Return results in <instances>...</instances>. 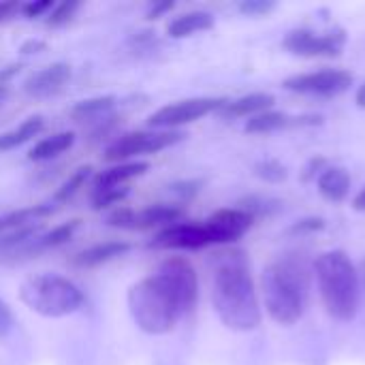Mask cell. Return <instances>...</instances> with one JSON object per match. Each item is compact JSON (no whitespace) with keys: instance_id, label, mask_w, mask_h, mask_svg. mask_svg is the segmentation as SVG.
<instances>
[{"instance_id":"obj_1","label":"cell","mask_w":365,"mask_h":365,"mask_svg":"<svg viewBox=\"0 0 365 365\" xmlns=\"http://www.w3.org/2000/svg\"><path fill=\"white\" fill-rule=\"evenodd\" d=\"M197 297L199 280L195 267L186 259L173 257L128 289V310L143 334L165 336L195 308Z\"/></svg>"},{"instance_id":"obj_2","label":"cell","mask_w":365,"mask_h":365,"mask_svg":"<svg viewBox=\"0 0 365 365\" xmlns=\"http://www.w3.org/2000/svg\"><path fill=\"white\" fill-rule=\"evenodd\" d=\"M212 306L220 323L231 331H252L261 323V308L250 274L248 255L225 248L212 255Z\"/></svg>"},{"instance_id":"obj_3","label":"cell","mask_w":365,"mask_h":365,"mask_svg":"<svg viewBox=\"0 0 365 365\" xmlns=\"http://www.w3.org/2000/svg\"><path fill=\"white\" fill-rule=\"evenodd\" d=\"M308 269L302 259L280 257L263 272V299L278 325H295L308 306Z\"/></svg>"},{"instance_id":"obj_4","label":"cell","mask_w":365,"mask_h":365,"mask_svg":"<svg viewBox=\"0 0 365 365\" xmlns=\"http://www.w3.org/2000/svg\"><path fill=\"white\" fill-rule=\"evenodd\" d=\"M314 274L327 314L349 323L357 317L361 299V278L344 250H327L314 263Z\"/></svg>"},{"instance_id":"obj_5","label":"cell","mask_w":365,"mask_h":365,"mask_svg":"<svg viewBox=\"0 0 365 365\" xmlns=\"http://www.w3.org/2000/svg\"><path fill=\"white\" fill-rule=\"evenodd\" d=\"M19 299L36 314L47 319H64L75 314L86 297L81 289L60 274H36L21 282Z\"/></svg>"},{"instance_id":"obj_6","label":"cell","mask_w":365,"mask_h":365,"mask_svg":"<svg viewBox=\"0 0 365 365\" xmlns=\"http://www.w3.org/2000/svg\"><path fill=\"white\" fill-rule=\"evenodd\" d=\"M53 212L56 207L51 203H41L0 216V255H21L41 235V220Z\"/></svg>"},{"instance_id":"obj_7","label":"cell","mask_w":365,"mask_h":365,"mask_svg":"<svg viewBox=\"0 0 365 365\" xmlns=\"http://www.w3.org/2000/svg\"><path fill=\"white\" fill-rule=\"evenodd\" d=\"M184 139V133L180 130H135L118 137L107 150L105 160L109 163H124L133 156L143 154H156L165 148L175 145Z\"/></svg>"},{"instance_id":"obj_8","label":"cell","mask_w":365,"mask_h":365,"mask_svg":"<svg viewBox=\"0 0 365 365\" xmlns=\"http://www.w3.org/2000/svg\"><path fill=\"white\" fill-rule=\"evenodd\" d=\"M225 103H227L225 98H210V96L178 101V103L165 105L158 111H154L150 115L148 124L154 130H175L184 124H190V122H197V120L210 115L212 111H220Z\"/></svg>"},{"instance_id":"obj_9","label":"cell","mask_w":365,"mask_h":365,"mask_svg":"<svg viewBox=\"0 0 365 365\" xmlns=\"http://www.w3.org/2000/svg\"><path fill=\"white\" fill-rule=\"evenodd\" d=\"M289 92L310 96H338L353 86V75L342 68H323L312 73L291 75L282 83Z\"/></svg>"},{"instance_id":"obj_10","label":"cell","mask_w":365,"mask_h":365,"mask_svg":"<svg viewBox=\"0 0 365 365\" xmlns=\"http://www.w3.org/2000/svg\"><path fill=\"white\" fill-rule=\"evenodd\" d=\"M182 216H184V210L175 205H150L143 210L120 207L113 214H109L107 225L115 229H126V231H145L154 227H171L180 222Z\"/></svg>"},{"instance_id":"obj_11","label":"cell","mask_w":365,"mask_h":365,"mask_svg":"<svg viewBox=\"0 0 365 365\" xmlns=\"http://www.w3.org/2000/svg\"><path fill=\"white\" fill-rule=\"evenodd\" d=\"M346 43L342 30L334 32H312V30H293L284 38V49L302 58H323V56H338Z\"/></svg>"},{"instance_id":"obj_12","label":"cell","mask_w":365,"mask_h":365,"mask_svg":"<svg viewBox=\"0 0 365 365\" xmlns=\"http://www.w3.org/2000/svg\"><path fill=\"white\" fill-rule=\"evenodd\" d=\"M152 248L160 250H201L207 246H214V240L205 227V222H175L171 227H165L152 242Z\"/></svg>"},{"instance_id":"obj_13","label":"cell","mask_w":365,"mask_h":365,"mask_svg":"<svg viewBox=\"0 0 365 365\" xmlns=\"http://www.w3.org/2000/svg\"><path fill=\"white\" fill-rule=\"evenodd\" d=\"M255 218L240 210V207H229V210H218L214 212L207 220L205 227L214 240V244H231L235 240H240L250 227H252Z\"/></svg>"},{"instance_id":"obj_14","label":"cell","mask_w":365,"mask_h":365,"mask_svg":"<svg viewBox=\"0 0 365 365\" xmlns=\"http://www.w3.org/2000/svg\"><path fill=\"white\" fill-rule=\"evenodd\" d=\"M68 79H71V64L53 62V64L32 73L24 81V92L32 98H47V96L58 94Z\"/></svg>"},{"instance_id":"obj_15","label":"cell","mask_w":365,"mask_h":365,"mask_svg":"<svg viewBox=\"0 0 365 365\" xmlns=\"http://www.w3.org/2000/svg\"><path fill=\"white\" fill-rule=\"evenodd\" d=\"M113 107L115 98L113 96H96L88 101H79L71 109V118L79 124H92V126H103L113 118Z\"/></svg>"},{"instance_id":"obj_16","label":"cell","mask_w":365,"mask_h":365,"mask_svg":"<svg viewBox=\"0 0 365 365\" xmlns=\"http://www.w3.org/2000/svg\"><path fill=\"white\" fill-rule=\"evenodd\" d=\"M150 169L148 163H141V160H135V163H118L115 167H109V169H103L94 175V190H103V188H122L126 186L130 180L143 175L145 171Z\"/></svg>"},{"instance_id":"obj_17","label":"cell","mask_w":365,"mask_h":365,"mask_svg":"<svg viewBox=\"0 0 365 365\" xmlns=\"http://www.w3.org/2000/svg\"><path fill=\"white\" fill-rule=\"evenodd\" d=\"M276 98L269 92H252L246 96H240L235 101H227L220 109L225 118H255L263 111H269Z\"/></svg>"},{"instance_id":"obj_18","label":"cell","mask_w":365,"mask_h":365,"mask_svg":"<svg viewBox=\"0 0 365 365\" xmlns=\"http://www.w3.org/2000/svg\"><path fill=\"white\" fill-rule=\"evenodd\" d=\"M128 250H130V244H126V242H103V244H94L90 248L77 252L71 259V263L75 267H83V269L98 267V265H105V263L126 255Z\"/></svg>"},{"instance_id":"obj_19","label":"cell","mask_w":365,"mask_h":365,"mask_svg":"<svg viewBox=\"0 0 365 365\" xmlns=\"http://www.w3.org/2000/svg\"><path fill=\"white\" fill-rule=\"evenodd\" d=\"M319 192L334 203H340L349 197L351 190V175L344 167H327L319 175Z\"/></svg>"},{"instance_id":"obj_20","label":"cell","mask_w":365,"mask_h":365,"mask_svg":"<svg viewBox=\"0 0 365 365\" xmlns=\"http://www.w3.org/2000/svg\"><path fill=\"white\" fill-rule=\"evenodd\" d=\"M79 225H81V220H68V222H64V225L53 227L49 233L36 235V237L26 246V250H24L21 255H38V252H45V250H53V248L64 246V244L75 235V231L79 229Z\"/></svg>"},{"instance_id":"obj_21","label":"cell","mask_w":365,"mask_h":365,"mask_svg":"<svg viewBox=\"0 0 365 365\" xmlns=\"http://www.w3.org/2000/svg\"><path fill=\"white\" fill-rule=\"evenodd\" d=\"M73 143H75V133H71V130L53 133V135L41 139V141L28 152V158L34 160V163H45V160H51V158L64 154L66 150H71Z\"/></svg>"},{"instance_id":"obj_22","label":"cell","mask_w":365,"mask_h":365,"mask_svg":"<svg viewBox=\"0 0 365 365\" xmlns=\"http://www.w3.org/2000/svg\"><path fill=\"white\" fill-rule=\"evenodd\" d=\"M214 26V17L212 13L207 11H190V13H184L180 17H175L169 26H167V32L171 38H186L195 32H203V30H210Z\"/></svg>"},{"instance_id":"obj_23","label":"cell","mask_w":365,"mask_h":365,"mask_svg":"<svg viewBox=\"0 0 365 365\" xmlns=\"http://www.w3.org/2000/svg\"><path fill=\"white\" fill-rule=\"evenodd\" d=\"M43 126H45V122H43L41 115H32V118L24 120L19 126H15V128L0 135V152H9V150H15V148L24 145L26 141L36 137L43 130Z\"/></svg>"},{"instance_id":"obj_24","label":"cell","mask_w":365,"mask_h":365,"mask_svg":"<svg viewBox=\"0 0 365 365\" xmlns=\"http://www.w3.org/2000/svg\"><path fill=\"white\" fill-rule=\"evenodd\" d=\"M291 124H302L299 122V118H295V122H293V118H289L287 113H282V111H263V113H259V115H255V118H250L248 122H246V133H252V135H267V133H276V130H280V128H287V126H291Z\"/></svg>"},{"instance_id":"obj_25","label":"cell","mask_w":365,"mask_h":365,"mask_svg":"<svg viewBox=\"0 0 365 365\" xmlns=\"http://www.w3.org/2000/svg\"><path fill=\"white\" fill-rule=\"evenodd\" d=\"M90 175H92V167H79V169H77V171H75V173H73V175H71V178H68V180H66V182L56 190V192H53V197H51V201H49V203L58 210L62 203L71 201V199L79 192V188L88 182V178H90Z\"/></svg>"},{"instance_id":"obj_26","label":"cell","mask_w":365,"mask_h":365,"mask_svg":"<svg viewBox=\"0 0 365 365\" xmlns=\"http://www.w3.org/2000/svg\"><path fill=\"white\" fill-rule=\"evenodd\" d=\"M79 6H81V4H79L77 0H64V2H60V4H53L51 13H49V17H47V26L60 28V26L68 24V21L75 17V13H77Z\"/></svg>"},{"instance_id":"obj_27","label":"cell","mask_w":365,"mask_h":365,"mask_svg":"<svg viewBox=\"0 0 365 365\" xmlns=\"http://www.w3.org/2000/svg\"><path fill=\"white\" fill-rule=\"evenodd\" d=\"M128 195V188L122 186V188H103V190H94L92 195V207L94 210H105V207H111V205H118L120 201H124Z\"/></svg>"},{"instance_id":"obj_28","label":"cell","mask_w":365,"mask_h":365,"mask_svg":"<svg viewBox=\"0 0 365 365\" xmlns=\"http://www.w3.org/2000/svg\"><path fill=\"white\" fill-rule=\"evenodd\" d=\"M255 173L265 182H282L287 178V169L278 160H261L255 167Z\"/></svg>"},{"instance_id":"obj_29","label":"cell","mask_w":365,"mask_h":365,"mask_svg":"<svg viewBox=\"0 0 365 365\" xmlns=\"http://www.w3.org/2000/svg\"><path fill=\"white\" fill-rule=\"evenodd\" d=\"M274 9V2H265V0H248V2H242L240 4V11L244 13V15H250V17H255V15H265V13H269Z\"/></svg>"},{"instance_id":"obj_30","label":"cell","mask_w":365,"mask_h":365,"mask_svg":"<svg viewBox=\"0 0 365 365\" xmlns=\"http://www.w3.org/2000/svg\"><path fill=\"white\" fill-rule=\"evenodd\" d=\"M13 325H15L13 312H11V308L6 306V302L0 299V340L6 338V336L13 331Z\"/></svg>"},{"instance_id":"obj_31","label":"cell","mask_w":365,"mask_h":365,"mask_svg":"<svg viewBox=\"0 0 365 365\" xmlns=\"http://www.w3.org/2000/svg\"><path fill=\"white\" fill-rule=\"evenodd\" d=\"M53 9V2L51 0H41V2H28V4H24V15L26 17H41L43 13H47V11H51Z\"/></svg>"},{"instance_id":"obj_32","label":"cell","mask_w":365,"mask_h":365,"mask_svg":"<svg viewBox=\"0 0 365 365\" xmlns=\"http://www.w3.org/2000/svg\"><path fill=\"white\" fill-rule=\"evenodd\" d=\"M175 4L173 2H156V4H152L150 6V11H148V19H158V17H163L165 13H169L171 9H173Z\"/></svg>"},{"instance_id":"obj_33","label":"cell","mask_w":365,"mask_h":365,"mask_svg":"<svg viewBox=\"0 0 365 365\" xmlns=\"http://www.w3.org/2000/svg\"><path fill=\"white\" fill-rule=\"evenodd\" d=\"M199 186H201V182H182V184L173 186V190L184 195V197H192V195L199 192Z\"/></svg>"},{"instance_id":"obj_34","label":"cell","mask_w":365,"mask_h":365,"mask_svg":"<svg viewBox=\"0 0 365 365\" xmlns=\"http://www.w3.org/2000/svg\"><path fill=\"white\" fill-rule=\"evenodd\" d=\"M317 229H323V220L317 218V220H302L299 225L293 227V231H317Z\"/></svg>"},{"instance_id":"obj_35","label":"cell","mask_w":365,"mask_h":365,"mask_svg":"<svg viewBox=\"0 0 365 365\" xmlns=\"http://www.w3.org/2000/svg\"><path fill=\"white\" fill-rule=\"evenodd\" d=\"M43 49H45V43L34 41V38H30V41H26L21 45V53H36V51H43Z\"/></svg>"},{"instance_id":"obj_36","label":"cell","mask_w":365,"mask_h":365,"mask_svg":"<svg viewBox=\"0 0 365 365\" xmlns=\"http://www.w3.org/2000/svg\"><path fill=\"white\" fill-rule=\"evenodd\" d=\"M15 11H17V4L15 2H0V24L4 19H9Z\"/></svg>"},{"instance_id":"obj_37","label":"cell","mask_w":365,"mask_h":365,"mask_svg":"<svg viewBox=\"0 0 365 365\" xmlns=\"http://www.w3.org/2000/svg\"><path fill=\"white\" fill-rule=\"evenodd\" d=\"M353 207L357 210V212H365V186L355 195V199H353Z\"/></svg>"},{"instance_id":"obj_38","label":"cell","mask_w":365,"mask_h":365,"mask_svg":"<svg viewBox=\"0 0 365 365\" xmlns=\"http://www.w3.org/2000/svg\"><path fill=\"white\" fill-rule=\"evenodd\" d=\"M355 103H357L361 109H365V83L364 86H359V90H357V94H355Z\"/></svg>"},{"instance_id":"obj_39","label":"cell","mask_w":365,"mask_h":365,"mask_svg":"<svg viewBox=\"0 0 365 365\" xmlns=\"http://www.w3.org/2000/svg\"><path fill=\"white\" fill-rule=\"evenodd\" d=\"M361 276H364V287H365V261H364V265H361Z\"/></svg>"}]
</instances>
